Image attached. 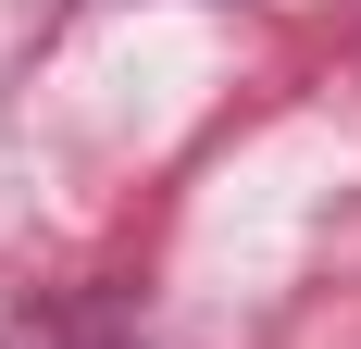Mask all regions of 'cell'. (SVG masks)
I'll return each instance as SVG.
<instances>
[]
</instances>
